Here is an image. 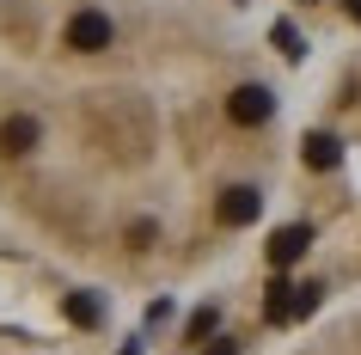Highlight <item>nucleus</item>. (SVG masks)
<instances>
[{
	"mask_svg": "<svg viewBox=\"0 0 361 355\" xmlns=\"http://www.w3.org/2000/svg\"><path fill=\"white\" fill-rule=\"evenodd\" d=\"M276 355H361V300L312 318V325H306L300 337H288Z\"/></svg>",
	"mask_w": 361,
	"mask_h": 355,
	"instance_id": "obj_2",
	"label": "nucleus"
},
{
	"mask_svg": "<svg viewBox=\"0 0 361 355\" xmlns=\"http://www.w3.org/2000/svg\"><path fill=\"white\" fill-rule=\"evenodd\" d=\"M0 355H74V349H61V343H37V337H13V331H0Z\"/></svg>",
	"mask_w": 361,
	"mask_h": 355,
	"instance_id": "obj_3",
	"label": "nucleus"
},
{
	"mask_svg": "<svg viewBox=\"0 0 361 355\" xmlns=\"http://www.w3.org/2000/svg\"><path fill=\"white\" fill-rule=\"evenodd\" d=\"M288 166L282 68L233 0H0V227L61 276L202 288Z\"/></svg>",
	"mask_w": 361,
	"mask_h": 355,
	"instance_id": "obj_1",
	"label": "nucleus"
}]
</instances>
